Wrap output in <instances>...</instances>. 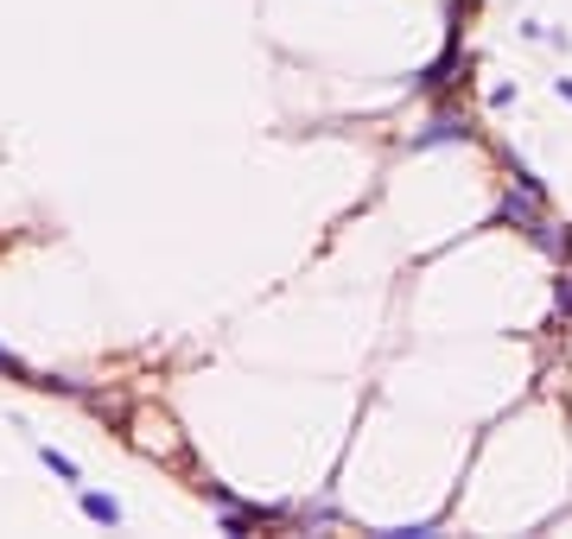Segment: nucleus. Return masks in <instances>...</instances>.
Segmentation results:
<instances>
[{"label": "nucleus", "mask_w": 572, "mask_h": 539, "mask_svg": "<svg viewBox=\"0 0 572 539\" xmlns=\"http://www.w3.org/2000/svg\"><path fill=\"white\" fill-rule=\"evenodd\" d=\"M464 146L471 140V114L464 108H433V121L419 127V134H407V152H426V146Z\"/></svg>", "instance_id": "f257e3e1"}, {"label": "nucleus", "mask_w": 572, "mask_h": 539, "mask_svg": "<svg viewBox=\"0 0 572 539\" xmlns=\"http://www.w3.org/2000/svg\"><path fill=\"white\" fill-rule=\"evenodd\" d=\"M540 216H547V197H528V191H515V184L496 197V222H509V229H522V235L540 229Z\"/></svg>", "instance_id": "f03ea898"}, {"label": "nucleus", "mask_w": 572, "mask_h": 539, "mask_svg": "<svg viewBox=\"0 0 572 539\" xmlns=\"http://www.w3.org/2000/svg\"><path fill=\"white\" fill-rule=\"evenodd\" d=\"M76 507H83V514H89V520H96V527H121V520H127V507L114 502L109 489H89V482H83V489H76Z\"/></svg>", "instance_id": "7ed1b4c3"}, {"label": "nucleus", "mask_w": 572, "mask_h": 539, "mask_svg": "<svg viewBox=\"0 0 572 539\" xmlns=\"http://www.w3.org/2000/svg\"><path fill=\"white\" fill-rule=\"evenodd\" d=\"M528 242L540 254H553V260H572V229H567V222H553V216H540V229H534Z\"/></svg>", "instance_id": "20e7f679"}, {"label": "nucleus", "mask_w": 572, "mask_h": 539, "mask_svg": "<svg viewBox=\"0 0 572 539\" xmlns=\"http://www.w3.org/2000/svg\"><path fill=\"white\" fill-rule=\"evenodd\" d=\"M33 451H38V464L51 469V476H58V482H71V489H83V469H76L71 457H64V451H51V444H45V438H38Z\"/></svg>", "instance_id": "39448f33"}, {"label": "nucleus", "mask_w": 572, "mask_h": 539, "mask_svg": "<svg viewBox=\"0 0 572 539\" xmlns=\"http://www.w3.org/2000/svg\"><path fill=\"white\" fill-rule=\"evenodd\" d=\"M452 71H464V51H446V58H439V64H433V71H419V89H446V83H452Z\"/></svg>", "instance_id": "423d86ee"}, {"label": "nucleus", "mask_w": 572, "mask_h": 539, "mask_svg": "<svg viewBox=\"0 0 572 539\" xmlns=\"http://www.w3.org/2000/svg\"><path fill=\"white\" fill-rule=\"evenodd\" d=\"M553 318L572 323V260H560V273H553Z\"/></svg>", "instance_id": "0eeeda50"}, {"label": "nucleus", "mask_w": 572, "mask_h": 539, "mask_svg": "<svg viewBox=\"0 0 572 539\" xmlns=\"http://www.w3.org/2000/svg\"><path fill=\"white\" fill-rule=\"evenodd\" d=\"M0 375H7V381H20V388H33V381H38V368H26L7 343H0Z\"/></svg>", "instance_id": "6e6552de"}, {"label": "nucleus", "mask_w": 572, "mask_h": 539, "mask_svg": "<svg viewBox=\"0 0 572 539\" xmlns=\"http://www.w3.org/2000/svg\"><path fill=\"white\" fill-rule=\"evenodd\" d=\"M553 89H560V96L572 102V76H553Z\"/></svg>", "instance_id": "1a4fd4ad"}]
</instances>
